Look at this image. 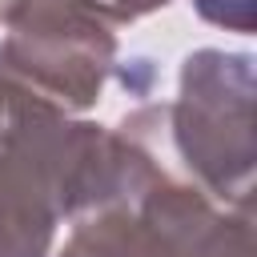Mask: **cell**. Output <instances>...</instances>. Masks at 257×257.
I'll return each mask as SVG.
<instances>
[{
    "instance_id": "cell-2",
    "label": "cell",
    "mask_w": 257,
    "mask_h": 257,
    "mask_svg": "<svg viewBox=\"0 0 257 257\" xmlns=\"http://www.w3.org/2000/svg\"><path fill=\"white\" fill-rule=\"evenodd\" d=\"M0 24V80L12 92L60 112L100 100L124 24L108 0H16Z\"/></svg>"
},
{
    "instance_id": "cell-5",
    "label": "cell",
    "mask_w": 257,
    "mask_h": 257,
    "mask_svg": "<svg viewBox=\"0 0 257 257\" xmlns=\"http://www.w3.org/2000/svg\"><path fill=\"white\" fill-rule=\"evenodd\" d=\"M193 8L201 20L225 32H241V36L253 32V0H193Z\"/></svg>"
},
{
    "instance_id": "cell-6",
    "label": "cell",
    "mask_w": 257,
    "mask_h": 257,
    "mask_svg": "<svg viewBox=\"0 0 257 257\" xmlns=\"http://www.w3.org/2000/svg\"><path fill=\"white\" fill-rule=\"evenodd\" d=\"M112 8H116V16L128 24V20H141V16H149V12H157V8H165L169 0H108Z\"/></svg>"
},
{
    "instance_id": "cell-4",
    "label": "cell",
    "mask_w": 257,
    "mask_h": 257,
    "mask_svg": "<svg viewBox=\"0 0 257 257\" xmlns=\"http://www.w3.org/2000/svg\"><path fill=\"white\" fill-rule=\"evenodd\" d=\"M52 257H141L128 205H112L72 221V233Z\"/></svg>"
},
{
    "instance_id": "cell-8",
    "label": "cell",
    "mask_w": 257,
    "mask_h": 257,
    "mask_svg": "<svg viewBox=\"0 0 257 257\" xmlns=\"http://www.w3.org/2000/svg\"><path fill=\"white\" fill-rule=\"evenodd\" d=\"M12 4H16V0H0V20H4V12H8Z\"/></svg>"
},
{
    "instance_id": "cell-7",
    "label": "cell",
    "mask_w": 257,
    "mask_h": 257,
    "mask_svg": "<svg viewBox=\"0 0 257 257\" xmlns=\"http://www.w3.org/2000/svg\"><path fill=\"white\" fill-rule=\"evenodd\" d=\"M12 96H16V92H12V88L0 80V133H4V124H8V112H12Z\"/></svg>"
},
{
    "instance_id": "cell-3",
    "label": "cell",
    "mask_w": 257,
    "mask_h": 257,
    "mask_svg": "<svg viewBox=\"0 0 257 257\" xmlns=\"http://www.w3.org/2000/svg\"><path fill=\"white\" fill-rule=\"evenodd\" d=\"M128 213L141 257H257L253 213L213 201L181 169L161 173Z\"/></svg>"
},
{
    "instance_id": "cell-1",
    "label": "cell",
    "mask_w": 257,
    "mask_h": 257,
    "mask_svg": "<svg viewBox=\"0 0 257 257\" xmlns=\"http://www.w3.org/2000/svg\"><path fill=\"white\" fill-rule=\"evenodd\" d=\"M253 56L197 48L181 60L177 96L165 100L169 157L213 201L253 213Z\"/></svg>"
}]
</instances>
